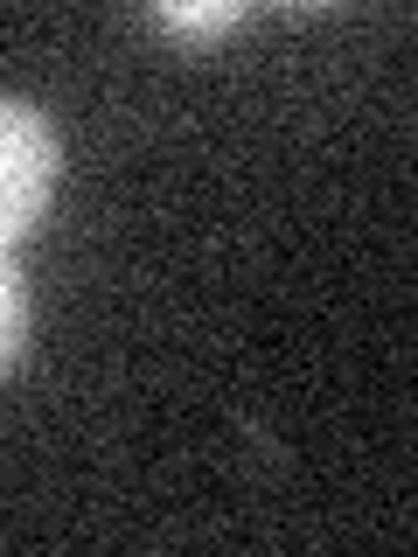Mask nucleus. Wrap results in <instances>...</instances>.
<instances>
[{
    "instance_id": "1",
    "label": "nucleus",
    "mask_w": 418,
    "mask_h": 557,
    "mask_svg": "<svg viewBox=\"0 0 418 557\" xmlns=\"http://www.w3.org/2000/svg\"><path fill=\"white\" fill-rule=\"evenodd\" d=\"M57 196V133L22 98H0V251L28 237V223Z\"/></svg>"
},
{
    "instance_id": "3",
    "label": "nucleus",
    "mask_w": 418,
    "mask_h": 557,
    "mask_svg": "<svg viewBox=\"0 0 418 557\" xmlns=\"http://www.w3.org/2000/svg\"><path fill=\"white\" fill-rule=\"evenodd\" d=\"M153 22L182 28V35H223V28H237V8H161Z\"/></svg>"
},
{
    "instance_id": "2",
    "label": "nucleus",
    "mask_w": 418,
    "mask_h": 557,
    "mask_svg": "<svg viewBox=\"0 0 418 557\" xmlns=\"http://www.w3.org/2000/svg\"><path fill=\"white\" fill-rule=\"evenodd\" d=\"M22 342H28V293H22V278H14L8 251H0V376L14 370Z\"/></svg>"
}]
</instances>
